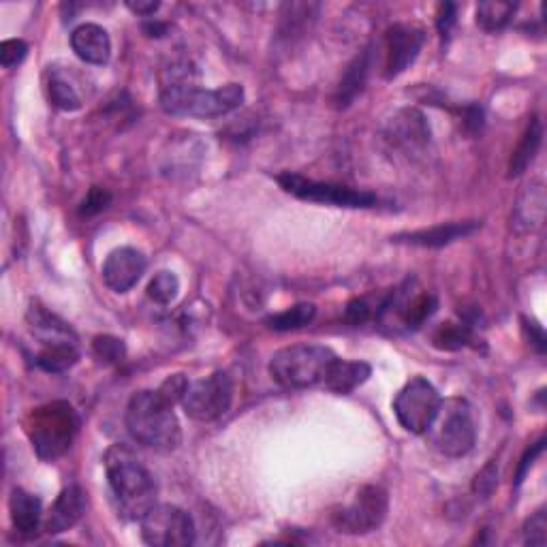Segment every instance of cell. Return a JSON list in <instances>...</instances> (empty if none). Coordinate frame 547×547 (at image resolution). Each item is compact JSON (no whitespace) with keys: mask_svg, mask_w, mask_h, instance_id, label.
Returning <instances> with one entry per match:
<instances>
[{"mask_svg":"<svg viewBox=\"0 0 547 547\" xmlns=\"http://www.w3.org/2000/svg\"><path fill=\"white\" fill-rule=\"evenodd\" d=\"M105 473L118 515L124 520H142L156 505V481L131 449L124 445L109 447Z\"/></svg>","mask_w":547,"mask_h":547,"instance_id":"obj_1","label":"cell"},{"mask_svg":"<svg viewBox=\"0 0 547 547\" xmlns=\"http://www.w3.org/2000/svg\"><path fill=\"white\" fill-rule=\"evenodd\" d=\"M127 428L137 443L156 451H174L182 443L180 421L159 392H137L127 406Z\"/></svg>","mask_w":547,"mask_h":547,"instance_id":"obj_2","label":"cell"},{"mask_svg":"<svg viewBox=\"0 0 547 547\" xmlns=\"http://www.w3.org/2000/svg\"><path fill=\"white\" fill-rule=\"evenodd\" d=\"M77 430H80V417L69 402H50L28 415L26 432L41 460H56L71 449Z\"/></svg>","mask_w":547,"mask_h":547,"instance_id":"obj_3","label":"cell"},{"mask_svg":"<svg viewBox=\"0 0 547 547\" xmlns=\"http://www.w3.org/2000/svg\"><path fill=\"white\" fill-rule=\"evenodd\" d=\"M161 107L171 116H193V118H216L238 109L244 101V88L240 84H227L216 90H203L195 84L163 86Z\"/></svg>","mask_w":547,"mask_h":547,"instance_id":"obj_4","label":"cell"},{"mask_svg":"<svg viewBox=\"0 0 547 547\" xmlns=\"http://www.w3.org/2000/svg\"><path fill=\"white\" fill-rule=\"evenodd\" d=\"M336 357L330 347L323 345H291L274 353L270 359V374L278 385L287 389L323 385Z\"/></svg>","mask_w":547,"mask_h":547,"instance_id":"obj_5","label":"cell"},{"mask_svg":"<svg viewBox=\"0 0 547 547\" xmlns=\"http://www.w3.org/2000/svg\"><path fill=\"white\" fill-rule=\"evenodd\" d=\"M436 451L447 458H462L477 443V424L473 406L464 398H449L441 402L432 426L426 432Z\"/></svg>","mask_w":547,"mask_h":547,"instance_id":"obj_6","label":"cell"},{"mask_svg":"<svg viewBox=\"0 0 547 547\" xmlns=\"http://www.w3.org/2000/svg\"><path fill=\"white\" fill-rule=\"evenodd\" d=\"M441 402L443 398L428 379L413 377L394 400L398 424L411 434H426L441 409Z\"/></svg>","mask_w":547,"mask_h":547,"instance_id":"obj_7","label":"cell"},{"mask_svg":"<svg viewBox=\"0 0 547 547\" xmlns=\"http://www.w3.org/2000/svg\"><path fill=\"white\" fill-rule=\"evenodd\" d=\"M276 180L280 184V189L293 197L315 203H327V206L336 208H370L374 206V201H377V197L368 191H357L351 189V186L332 182H317L300 174H291V171H285V174H280Z\"/></svg>","mask_w":547,"mask_h":547,"instance_id":"obj_8","label":"cell"},{"mask_svg":"<svg viewBox=\"0 0 547 547\" xmlns=\"http://www.w3.org/2000/svg\"><path fill=\"white\" fill-rule=\"evenodd\" d=\"M233 402V381L227 372L218 370L206 379L189 383L182 398V409L195 421H216Z\"/></svg>","mask_w":547,"mask_h":547,"instance_id":"obj_9","label":"cell"},{"mask_svg":"<svg viewBox=\"0 0 547 547\" xmlns=\"http://www.w3.org/2000/svg\"><path fill=\"white\" fill-rule=\"evenodd\" d=\"M142 539L152 547H186L195 543V524L176 505H154L142 520Z\"/></svg>","mask_w":547,"mask_h":547,"instance_id":"obj_10","label":"cell"},{"mask_svg":"<svg viewBox=\"0 0 547 547\" xmlns=\"http://www.w3.org/2000/svg\"><path fill=\"white\" fill-rule=\"evenodd\" d=\"M389 511V496L381 486H364L355 494V500L334 513V526L345 535H368L377 530Z\"/></svg>","mask_w":547,"mask_h":547,"instance_id":"obj_11","label":"cell"},{"mask_svg":"<svg viewBox=\"0 0 547 547\" xmlns=\"http://www.w3.org/2000/svg\"><path fill=\"white\" fill-rule=\"evenodd\" d=\"M381 137L385 146L404 159L424 154L430 144V124L415 107H404L383 124Z\"/></svg>","mask_w":547,"mask_h":547,"instance_id":"obj_12","label":"cell"},{"mask_svg":"<svg viewBox=\"0 0 547 547\" xmlns=\"http://www.w3.org/2000/svg\"><path fill=\"white\" fill-rule=\"evenodd\" d=\"M426 33L415 24H396L385 33L383 39V75L385 80H394L409 69L424 48Z\"/></svg>","mask_w":547,"mask_h":547,"instance_id":"obj_13","label":"cell"},{"mask_svg":"<svg viewBox=\"0 0 547 547\" xmlns=\"http://www.w3.org/2000/svg\"><path fill=\"white\" fill-rule=\"evenodd\" d=\"M146 257L137 248L122 246L112 250L103 263V280L114 293L131 291L146 272Z\"/></svg>","mask_w":547,"mask_h":547,"instance_id":"obj_14","label":"cell"},{"mask_svg":"<svg viewBox=\"0 0 547 547\" xmlns=\"http://www.w3.org/2000/svg\"><path fill=\"white\" fill-rule=\"evenodd\" d=\"M436 306H439L436 295L428 291H409V287H402L394 291L392 302L385 304L383 312L392 310L404 327H419L434 315Z\"/></svg>","mask_w":547,"mask_h":547,"instance_id":"obj_15","label":"cell"},{"mask_svg":"<svg viewBox=\"0 0 547 547\" xmlns=\"http://www.w3.org/2000/svg\"><path fill=\"white\" fill-rule=\"evenodd\" d=\"M481 227L479 221H453V223H441L430 229H419L409 233H398L392 240L398 244H411L421 248H441L456 240L468 238Z\"/></svg>","mask_w":547,"mask_h":547,"instance_id":"obj_16","label":"cell"},{"mask_svg":"<svg viewBox=\"0 0 547 547\" xmlns=\"http://www.w3.org/2000/svg\"><path fill=\"white\" fill-rule=\"evenodd\" d=\"M84 511H86L84 490L80 486L65 488L56 498V503L52 505L50 513L45 515V520H43L45 533H50V535L65 533V530L73 528L77 522L82 520Z\"/></svg>","mask_w":547,"mask_h":547,"instance_id":"obj_17","label":"cell"},{"mask_svg":"<svg viewBox=\"0 0 547 547\" xmlns=\"http://www.w3.org/2000/svg\"><path fill=\"white\" fill-rule=\"evenodd\" d=\"M545 221V186L541 180H533L524 186V191L515 203L511 227L518 233H533Z\"/></svg>","mask_w":547,"mask_h":547,"instance_id":"obj_18","label":"cell"},{"mask_svg":"<svg viewBox=\"0 0 547 547\" xmlns=\"http://www.w3.org/2000/svg\"><path fill=\"white\" fill-rule=\"evenodd\" d=\"M71 48L80 60L101 67L107 65L109 56H112V39L99 24H82L73 30Z\"/></svg>","mask_w":547,"mask_h":547,"instance_id":"obj_19","label":"cell"},{"mask_svg":"<svg viewBox=\"0 0 547 547\" xmlns=\"http://www.w3.org/2000/svg\"><path fill=\"white\" fill-rule=\"evenodd\" d=\"M26 321L30 332L37 336V340L41 342V347L45 345H62V342H77L75 332L71 327L62 321L60 317H56L54 312H50L45 306L33 302L26 312Z\"/></svg>","mask_w":547,"mask_h":547,"instance_id":"obj_20","label":"cell"},{"mask_svg":"<svg viewBox=\"0 0 547 547\" xmlns=\"http://www.w3.org/2000/svg\"><path fill=\"white\" fill-rule=\"evenodd\" d=\"M370 374H372L370 364L347 362V359L336 357V362L332 364L330 372H327L323 385H325V389H330L332 394L347 396V394L355 392L357 387H362L370 379Z\"/></svg>","mask_w":547,"mask_h":547,"instance_id":"obj_21","label":"cell"},{"mask_svg":"<svg viewBox=\"0 0 547 547\" xmlns=\"http://www.w3.org/2000/svg\"><path fill=\"white\" fill-rule=\"evenodd\" d=\"M9 513H11V524L22 535H33L43 522V511H41V500L39 496L30 494L22 488H15L9 498Z\"/></svg>","mask_w":547,"mask_h":547,"instance_id":"obj_22","label":"cell"},{"mask_svg":"<svg viewBox=\"0 0 547 547\" xmlns=\"http://www.w3.org/2000/svg\"><path fill=\"white\" fill-rule=\"evenodd\" d=\"M368 71H370V52L366 50L351 62L345 75L340 77V84L334 95V105L338 109H347L359 95H362L368 82Z\"/></svg>","mask_w":547,"mask_h":547,"instance_id":"obj_23","label":"cell"},{"mask_svg":"<svg viewBox=\"0 0 547 547\" xmlns=\"http://www.w3.org/2000/svg\"><path fill=\"white\" fill-rule=\"evenodd\" d=\"M541 142H543V127H541L539 118H533L528 124L526 133L522 135V142L511 154L509 178H518V176L524 174V171L530 167V163L535 161V156L541 148Z\"/></svg>","mask_w":547,"mask_h":547,"instance_id":"obj_24","label":"cell"},{"mask_svg":"<svg viewBox=\"0 0 547 547\" xmlns=\"http://www.w3.org/2000/svg\"><path fill=\"white\" fill-rule=\"evenodd\" d=\"M80 359L77 342H62V345H45L35 357V364L45 372H67Z\"/></svg>","mask_w":547,"mask_h":547,"instance_id":"obj_25","label":"cell"},{"mask_svg":"<svg viewBox=\"0 0 547 547\" xmlns=\"http://www.w3.org/2000/svg\"><path fill=\"white\" fill-rule=\"evenodd\" d=\"M515 11H518V5L503 3V0L479 3L477 5V26L486 30V33H498V30L507 28Z\"/></svg>","mask_w":547,"mask_h":547,"instance_id":"obj_26","label":"cell"},{"mask_svg":"<svg viewBox=\"0 0 547 547\" xmlns=\"http://www.w3.org/2000/svg\"><path fill=\"white\" fill-rule=\"evenodd\" d=\"M315 317H317L315 304H295L283 312H278V315L265 319V325L274 332H291V330H300V327L308 325Z\"/></svg>","mask_w":547,"mask_h":547,"instance_id":"obj_27","label":"cell"},{"mask_svg":"<svg viewBox=\"0 0 547 547\" xmlns=\"http://www.w3.org/2000/svg\"><path fill=\"white\" fill-rule=\"evenodd\" d=\"M473 332L466 323H443L439 330L434 332V347L441 351H460L471 342Z\"/></svg>","mask_w":547,"mask_h":547,"instance_id":"obj_28","label":"cell"},{"mask_svg":"<svg viewBox=\"0 0 547 547\" xmlns=\"http://www.w3.org/2000/svg\"><path fill=\"white\" fill-rule=\"evenodd\" d=\"M180 293V280L174 272H159L148 285V298L156 304H171Z\"/></svg>","mask_w":547,"mask_h":547,"instance_id":"obj_29","label":"cell"},{"mask_svg":"<svg viewBox=\"0 0 547 547\" xmlns=\"http://www.w3.org/2000/svg\"><path fill=\"white\" fill-rule=\"evenodd\" d=\"M50 101L62 112H77L82 107V99L75 88L69 82L60 80V77H54L50 82Z\"/></svg>","mask_w":547,"mask_h":547,"instance_id":"obj_30","label":"cell"},{"mask_svg":"<svg viewBox=\"0 0 547 547\" xmlns=\"http://www.w3.org/2000/svg\"><path fill=\"white\" fill-rule=\"evenodd\" d=\"M92 351L105 364H118L127 355V347L124 342L116 336H97L92 340Z\"/></svg>","mask_w":547,"mask_h":547,"instance_id":"obj_31","label":"cell"},{"mask_svg":"<svg viewBox=\"0 0 547 547\" xmlns=\"http://www.w3.org/2000/svg\"><path fill=\"white\" fill-rule=\"evenodd\" d=\"M547 541V515L545 509H539L530 515L524 524V543L526 545H545Z\"/></svg>","mask_w":547,"mask_h":547,"instance_id":"obj_32","label":"cell"},{"mask_svg":"<svg viewBox=\"0 0 547 547\" xmlns=\"http://www.w3.org/2000/svg\"><path fill=\"white\" fill-rule=\"evenodd\" d=\"M112 193L107 189H101V186H92L90 193L86 195V199L82 201L80 206V214L82 216H97L103 210L109 208V203H112Z\"/></svg>","mask_w":547,"mask_h":547,"instance_id":"obj_33","label":"cell"},{"mask_svg":"<svg viewBox=\"0 0 547 547\" xmlns=\"http://www.w3.org/2000/svg\"><path fill=\"white\" fill-rule=\"evenodd\" d=\"M28 56V45L22 39H9L0 45V62L5 69H13L24 62Z\"/></svg>","mask_w":547,"mask_h":547,"instance_id":"obj_34","label":"cell"},{"mask_svg":"<svg viewBox=\"0 0 547 547\" xmlns=\"http://www.w3.org/2000/svg\"><path fill=\"white\" fill-rule=\"evenodd\" d=\"M186 387H189V379H186L184 374H171V377H167L156 392H159V396L165 398L169 404L176 406L178 402H182Z\"/></svg>","mask_w":547,"mask_h":547,"instance_id":"obj_35","label":"cell"},{"mask_svg":"<svg viewBox=\"0 0 547 547\" xmlns=\"http://www.w3.org/2000/svg\"><path fill=\"white\" fill-rule=\"evenodd\" d=\"M498 483V471H496V464L490 462L481 468V471L475 475V481H473V490L475 494L479 496H490L496 488Z\"/></svg>","mask_w":547,"mask_h":547,"instance_id":"obj_36","label":"cell"},{"mask_svg":"<svg viewBox=\"0 0 547 547\" xmlns=\"http://www.w3.org/2000/svg\"><path fill=\"white\" fill-rule=\"evenodd\" d=\"M543 447H545V439H539L537 443H533V445H530V447L526 449L524 458H522V462H520V466H518V475H515V486H520V483L524 481V477H526V473H528V468L533 466L535 460L543 453Z\"/></svg>","mask_w":547,"mask_h":547,"instance_id":"obj_37","label":"cell"},{"mask_svg":"<svg viewBox=\"0 0 547 547\" xmlns=\"http://www.w3.org/2000/svg\"><path fill=\"white\" fill-rule=\"evenodd\" d=\"M345 319L351 323V325H362L370 319V306L364 302V300H353L347 304V310H345Z\"/></svg>","mask_w":547,"mask_h":547,"instance_id":"obj_38","label":"cell"},{"mask_svg":"<svg viewBox=\"0 0 547 547\" xmlns=\"http://www.w3.org/2000/svg\"><path fill=\"white\" fill-rule=\"evenodd\" d=\"M456 13H458V7L451 5V3H445L439 7V18H436V26H439V33L443 37H447L451 33L453 24H456Z\"/></svg>","mask_w":547,"mask_h":547,"instance_id":"obj_39","label":"cell"},{"mask_svg":"<svg viewBox=\"0 0 547 547\" xmlns=\"http://www.w3.org/2000/svg\"><path fill=\"white\" fill-rule=\"evenodd\" d=\"M524 330L528 332L530 336V345H533L539 353H545V334H543V327L535 321H526L524 319Z\"/></svg>","mask_w":547,"mask_h":547,"instance_id":"obj_40","label":"cell"},{"mask_svg":"<svg viewBox=\"0 0 547 547\" xmlns=\"http://www.w3.org/2000/svg\"><path fill=\"white\" fill-rule=\"evenodd\" d=\"M159 7H161V3H156V0H137V3L129 0L127 3V9L137 15H142V18H150V15L159 11Z\"/></svg>","mask_w":547,"mask_h":547,"instance_id":"obj_41","label":"cell"}]
</instances>
